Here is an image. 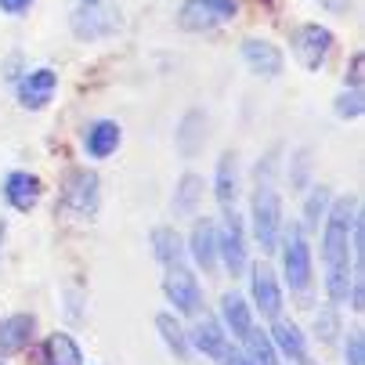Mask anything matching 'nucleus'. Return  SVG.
<instances>
[{
	"label": "nucleus",
	"instance_id": "f257e3e1",
	"mask_svg": "<svg viewBox=\"0 0 365 365\" xmlns=\"http://www.w3.org/2000/svg\"><path fill=\"white\" fill-rule=\"evenodd\" d=\"M354 217H358V199H336L329 202V210L322 217V268H326V297L329 304H347L351 282H354V246H351V232H354Z\"/></svg>",
	"mask_w": 365,
	"mask_h": 365
},
{
	"label": "nucleus",
	"instance_id": "f03ea898",
	"mask_svg": "<svg viewBox=\"0 0 365 365\" xmlns=\"http://www.w3.org/2000/svg\"><path fill=\"white\" fill-rule=\"evenodd\" d=\"M282 232V195L275 185V152L257 163V185H253V235L260 242V253L279 250Z\"/></svg>",
	"mask_w": 365,
	"mask_h": 365
},
{
	"label": "nucleus",
	"instance_id": "7ed1b4c3",
	"mask_svg": "<svg viewBox=\"0 0 365 365\" xmlns=\"http://www.w3.org/2000/svg\"><path fill=\"white\" fill-rule=\"evenodd\" d=\"M120 26H123V15L116 0H73L69 8V29L83 43L109 40L113 33H120Z\"/></svg>",
	"mask_w": 365,
	"mask_h": 365
},
{
	"label": "nucleus",
	"instance_id": "20e7f679",
	"mask_svg": "<svg viewBox=\"0 0 365 365\" xmlns=\"http://www.w3.org/2000/svg\"><path fill=\"white\" fill-rule=\"evenodd\" d=\"M101 202V181L94 170H73L62 185V214L69 221H91Z\"/></svg>",
	"mask_w": 365,
	"mask_h": 365
},
{
	"label": "nucleus",
	"instance_id": "39448f33",
	"mask_svg": "<svg viewBox=\"0 0 365 365\" xmlns=\"http://www.w3.org/2000/svg\"><path fill=\"white\" fill-rule=\"evenodd\" d=\"M282 239V264H286V279L293 293H307L311 286V246L300 225H282L279 232Z\"/></svg>",
	"mask_w": 365,
	"mask_h": 365
},
{
	"label": "nucleus",
	"instance_id": "423d86ee",
	"mask_svg": "<svg viewBox=\"0 0 365 365\" xmlns=\"http://www.w3.org/2000/svg\"><path fill=\"white\" fill-rule=\"evenodd\" d=\"M239 15V0H185L178 8V26L188 33H210Z\"/></svg>",
	"mask_w": 365,
	"mask_h": 365
},
{
	"label": "nucleus",
	"instance_id": "0eeeda50",
	"mask_svg": "<svg viewBox=\"0 0 365 365\" xmlns=\"http://www.w3.org/2000/svg\"><path fill=\"white\" fill-rule=\"evenodd\" d=\"M293 55L307 73H319L333 55V33L319 22H307L293 33Z\"/></svg>",
	"mask_w": 365,
	"mask_h": 365
},
{
	"label": "nucleus",
	"instance_id": "6e6552de",
	"mask_svg": "<svg viewBox=\"0 0 365 365\" xmlns=\"http://www.w3.org/2000/svg\"><path fill=\"white\" fill-rule=\"evenodd\" d=\"M55 91H58V73L51 66H40V69H26L19 80H15V98L19 106L29 109V113H40L55 101Z\"/></svg>",
	"mask_w": 365,
	"mask_h": 365
},
{
	"label": "nucleus",
	"instance_id": "1a4fd4ad",
	"mask_svg": "<svg viewBox=\"0 0 365 365\" xmlns=\"http://www.w3.org/2000/svg\"><path fill=\"white\" fill-rule=\"evenodd\" d=\"M163 293H167V300L174 304V311H178V315H188V319L202 315V286L195 282V275H192L185 264H174V268H167Z\"/></svg>",
	"mask_w": 365,
	"mask_h": 365
},
{
	"label": "nucleus",
	"instance_id": "9d476101",
	"mask_svg": "<svg viewBox=\"0 0 365 365\" xmlns=\"http://www.w3.org/2000/svg\"><path fill=\"white\" fill-rule=\"evenodd\" d=\"M217 257L225 260V268L232 275L246 272V228H242V217L235 206L225 210V228L217 232Z\"/></svg>",
	"mask_w": 365,
	"mask_h": 365
},
{
	"label": "nucleus",
	"instance_id": "9b49d317",
	"mask_svg": "<svg viewBox=\"0 0 365 365\" xmlns=\"http://www.w3.org/2000/svg\"><path fill=\"white\" fill-rule=\"evenodd\" d=\"M250 286H253V304L260 307L264 319H279L282 315V289L279 279L268 264H253L250 268Z\"/></svg>",
	"mask_w": 365,
	"mask_h": 365
},
{
	"label": "nucleus",
	"instance_id": "f8f14e48",
	"mask_svg": "<svg viewBox=\"0 0 365 365\" xmlns=\"http://www.w3.org/2000/svg\"><path fill=\"white\" fill-rule=\"evenodd\" d=\"M40 195H43V185H40L36 174H29V170H11V174L4 178V199H8L11 210H19V214L36 210Z\"/></svg>",
	"mask_w": 365,
	"mask_h": 365
},
{
	"label": "nucleus",
	"instance_id": "ddd939ff",
	"mask_svg": "<svg viewBox=\"0 0 365 365\" xmlns=\"http://www.w3.org/2000/svg\"><path fill=\"white\" fill-rule=\"evenodd\" d=\"M123 141V127L116 120H94L87 130H83V152L91 160H109V155L120 148Z\"/></svg>",
	"mask_w": 365,
	"mask_h": 365
},
{
	"label": "nucleus",
	"instance_id": "4468645a",
	"mask_svg": "<svg viewBox=\"0 0 365 365\" xmlns=\"http://www.w3.org/2000/svg\"><path fill=\"white\" fill-rule=\"evenodd\" d=\"M188 253L192 260L202 268V272H214L217 268V225L210 217H199L195 228H192V239H188Z\"/></svg>",
	"mask_w": 365,
	"mask_h": 365
},
{
	"label": "nucleus",
	"instance_id": "2eb2a0df",
	"mask_svg": "<svg viewBox=\"0 0 365 365\" xmlns=\"http://www.w3.org/2000/svg\"><path fill=\"white\" fill-rule=\"evenodd\" d=\"M242 62L257 73V76H279L282 73V51L275 47V43H268V40H257V36H250V40H242Z\"/></svg>",
	"mask_w": 365,
	"mask_h": 365
},
{
	"label": "nucleus",
	"instance_id": "dca6fc26",
	"mask_svg": "<svg viewBox=\"0 0 365 365\" xmlns=\"http://www.w3.org/2000/svg\"><path fill=\"white\" fill-rule=\"evenodd\" d=\"M188 347H195V351L206 354V358H221L225 347H228V336H225V329H221L217 319L195 315V326H192V333H188Z\"/></svg>",
	"mask_w": 365,
	"mask_h": 365
},
{
	"label": "nucleus",
	"instance_id": "f3484780",
	"mask_svg": "<svg viewBox=\"0 0 365 365\" xmlns=\"http://www.w3.org/2000/svg\"><path fill=\"white\" fill-rule=\"evenodd\" d=\"M33 333H36L33 315H8L4 322H0V358L26 351L33 344Z\"/></svg>",
	"mask_w": 365,
	"mask_h": 365
},
{
	"label": "nucleus",
	"instance_id": "a211bd4d",
	"mask_svg": "<svg viewBox=\"0 0 365 365\" xmlns=\"http://www.w3.org/2000/svg\"><path fill=\"white\" fill-rule=\"evenodd\" d=\"M275 326H272V344H275V351L282 354V358H289V361H297V365H307V340H304V333H300V326H293V322H286V319H272Z\"/></svg>",
	"mask_w": 365,
	"mask_h": 365
},
{
	"label": "nucleus",
	"instance_id": "6ab92c4d",
	"mask_svg": "<svg viewBox=\"0 0 365 365\" xmlns=\"http://www.w3.org/2000/svg\"><path fill=\"white\" fill-rule=\"evenodd\" d=\"M214 195L221 202V210H232L239 202V160L235 152H225L217 163V181H214Z\"/></svg>",
	"mask_w": 365,
	"mask_h": 365
},
{
	"label": "nucleus",
	"instance_id": "aec40b11",
	"mask_svg": "<svg viewBox=\"0 0 365 365\" xmlns=\"http://www.w3.org/2000/svg\"><path fill=\"white\" fill-rule=\"evenodd\" d=\"M221 319H225L228 333L239 336V340L253 329V311H250V304H246L242 293H225L221 297Z\"/></svg>",
	"mask_w": 365,
	"mask_h": 365
},
{
	"label": "nucleus",
	"instance_id": "412c9836",
	"mask_svg": "<svg viewBox=\"0 0 365 365\" xmlns=\"http://www.w3.org/2000/svg\"><path fill=\"white\" fill-rule=\"evenodd\" d=\"M43 365H83L80 344L69 333H51L43 344Z\"/></svg>",
	"mask_w": 365,
	"mask_h": 365
},
{
	"label": "nucleus",
	"instance_id": "4be33fe9",
	"mask_svg": "<svg viewBox=\"0 0 365 365\" xmlns=\"http://www.w3.org/2000/svg\"><path fill=\"white\" fill-rule=\"evenodd\" d=\"M152 253L163 268H174V264L185 260V239L174 228H155L152 232Z\"/></svg>",
	"mask_w": 365,
	"mask_h": 365
},
{
	"label": "nucleus",
	"instance_id": "5701e85b",
	"mask_svg": "<svg viewBox=\"0 0 365 365\" xmlns=\"http://www.w3.org/2000/svg\"><path fill=\"white\" fill-rule=\"evenodd\" d=\"M155 329H160L163 344H167L178 358H188V333L181 329V322L170 315V311H160V315H155Z\"/></svg>",
	"mask_w": 365,
	"mask_h": 365
},
{
	"label": "nucleus",
	"instance_id": "b1692460",
	"mask_svg": "<svg viewBox=\"0 0 365 365\" xmlns=\"http://www.w3.org/2000/svg\"><path fill=\"white\" fill-rule=\"evenodd\" d=\"M242 344H246V354H250L257 365H275V361H279V351H275V344H272V336H268L264 329H250V333L242 336Z\"/></svg>",
	"mask_w": 365,
	"mask_h": 365
},
{
	"label": "nucleus",
	"instance_id": "393cba45",
	"mask_svg": "<svg viewBox=\"0 0 365 365\" xmlns=\"http://www.w3.org/2000/svg\"><path fill=\"white\" fill-rule=\"evenodd\" d=\"M326 210H329V188L326 185H319V188H311V195H307V202H304V232H315L319 225H322V217H326Z\"/></svg>",
	"mask_w": 365,
	"mask_h": 365
},
{
	"label": "nucleus",
	"instance_id": "a878e982",
	"mask_svg": "<svg viewBox=\"0 0 365 365\" xmlns=\"http://www.w3.org/2000/svg\"><path fill=\"white\" fill-rule=\"evenodd\" d=\"M199 199H202V178L185 174L181 185H178V195H174V210H178V214H195Z\"/></svg>",
	"mask_w": 365,
	"mask_h": 365
},
{
	"label": "nucleus",
	"instance_id": "bb28decb",
	"mask_svg": "<svg viewBox=\"0 0 365 365\" xmlns=\"http://www.w3.org/2000/svg\"><path fill=\"white\" fill-rule=\"evenodd\" d=\"M315 333H319L322 344H333V340L340 336V311H336V304L315 315Z\"/></svg>",
	"mask_w": 365,
	"mask_h": 365
},
{
	"label": "nucleus",
	"instance_id": "cd10ccee",
	"mask_svg": "<svg viewBox=\"0 0 365 365\" xmlns=\"http://www.w3.org/2000/svg\"><path fill=\"white\" fill-rule=\"evenodd\" d=\"M361 113H365V106H361V91L358 87H351V91H344L336 98V116L340 120H358Z\"/></svg>",
	"mask_w": 365,
	"mask_h": 365
},
{
	"label": "nucleus",
	"instance_id": "c85d7f7f",
	"mask_svg": "<svg viewBox=\"0 0 365 365\" xmlns=\"http://www.w3.org/2000/svg\"><path fill=\"white\" fill-rule=\"evenodd\" d=\"M344 361L347 365H365V336L361 329H351L344 340Z\"/></svg>",
	"mask_w": 365,
	"mask_h": 365
},
{
	"label": "nucleus",
	"instance_id": "c756f323",
	"mask_svg": "<svg viewBox=\"0 0 365 365\" xmlns=\"http://www.w3.org/2000/svg\"><path fill=\"white\" fill-rule=\"evenodd\" d=\"M33 4H36V0H0V11H4V15H26Z\"/></svg>",
	"mask_w": 365,
	"mask_h": 365
},
{
	"label": "nucleus",
	"instance_id": "7c9ffc66",
	"mask_svg": "<svg viewBox=\"0 0 365 365\" xmlns=\"http://www.w3.org/2000/svg\"><path fill=\"white\" fill-rule=\"evenodd\" d=\"M221 365H257L250 354H242V351H232V347H225V354H221Z\"/></svg>",
	"mask_w": 365,
	"mask_h": 365
},
{
	"label": "nucleus",
	"instance_id": "2f4dec72",
	"mask_svg": "<svg viewBox=\"0 0 365 365\" xmlns=\"http://www.w3.org/2000/svg\"><path fill=\"white\" fill-rule=\"evenodd\" d=\"M351 87L361 91V55H354V62H351Z\"/></svg>",
	"mask_w": 365,
	"mask_h": 365
},
{
	"label": "nucleus",
	"instance_id": "473e14b6",
	"mask_svg": "<svg viewBox=\"0 0 365 365\" xmlns=\"http://www.w3.org/2000/svg\"><path fill=\"white\" fill-rule=\"evenodd\" d=\"M4 235H8V225H4V221H0V246H4Z\"/></svg>",
	"mask_w": 365,
	"mask_h": 365
},
{
	"label": "nucleus",
	"instance_id": "72a5a7b5",
	"mask_svg": "<svg viewBox=\"0 0 365 365\" xmlns=\"http://www.w3.org/2000/svg\"><path fill=\"white\" fill-rule=\"evenodd\" d=\"M275 365H282V361H275Z\"/></svg>",
	"mask_w": 365,
	"mask_h": 365
},
{
	"label": "nucleus",
	"instance_id": "f704fd0d",
	"mask_svg": "<svg viewBox=\"0 0 365 365\" xmlns=\"http://www.w3.org/2000/svg\"><path fill=\"white\" fill-rule=\"evenodd\" d=\"M0 365H4V361H0Z\"/></svg>",
	"mask_w": 365,
	"mask_h": 365
}]
</instances>
